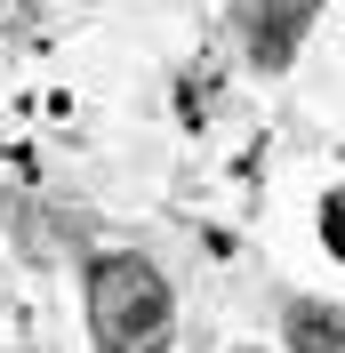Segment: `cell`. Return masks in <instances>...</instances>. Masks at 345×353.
<instances>
[{
    "label": "cell",
    "instance_id": "cell-1",
    "mask_svg": "<svg viewBox=\"0 0 345 353\" xmlns=\"http://www.w3.org/2000/svg\"><path fill=\"white\" fill-rule=\"evenodd\" d=\"M88 330L112 353L161 345V337H169V281H161L145 257H129V249H121V257H97L88 265Z\"/></svg>",
    "mask_w": 345,
    "mask_h": 353
},
{
    "label": "cell",
    "instance_id": "cell-4",
    "mask_svg": "<svg viewBox=\"0 0 345 353\" xmlns=\"http://www.w3.org/2000/svg\"><path fill=\"white\" fill-rule=\"evenodd\" d=\"M322 241H329V257H345V185L322 201Z\"/></svg>",
    "mask_w": 345,
    "mask_h": 353
},
{
    "label": "cell",
    "instance_id": "cell-2",
    "mask_svg": "<svg viewBox=\"0 0 345 353\" xmlns=\"http://www.w3.org/2000/svg\"><path fill=\"white\" fill-rule=\"evenodd\" d=\"M313 17H322V0H233V32H241L257 72H289V57L305 48Z\"/></svg>",
    "mask_w": 345,
    "mask_h": 353
},
{
    "label": "cell",
    "instance_id": "cell-3",
    "mask_svg": "<svg viewBox=\"0 0 345 353\" xmlns=\"http://www.w3.org/2000/svg\"><path fill=\"white\" fill-rule=\"evenodd\" d=\"M289 345H345V313L297 305V313H289Z\"/></svg>",
    "mask_w": 345,
    "mask_h": 353
}]
</instances>
